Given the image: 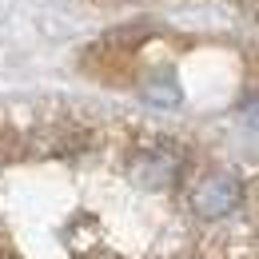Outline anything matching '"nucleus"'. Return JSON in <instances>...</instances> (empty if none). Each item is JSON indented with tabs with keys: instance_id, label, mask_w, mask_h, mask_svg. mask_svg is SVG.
Instances as JSON below:
<instances>
[{
	"instance_id": "nucleus-1",
	"label": "nucleus",
	"mask_w": 259,
	"mask_h": 259,
	"mask_svg": "<svg viewBox=\"0 0 259 259\" xmlns=\"http://www.w3.org/2000/svg\"><path fill=\"white\" fill-rule=\"evenodd\" d=\"M239 203H243V188H239V180L227 176V171L203 176V180L195 184V192H192V211L199 220H224Z\"/></svg>"
},
{
	"instance_id": "nucleus-2",
	"label": "nucleus",
	"mask_w": 259,
	"mask_h": 259,
	"mask_svg": "<svg viewBox=\"0 0 259 259\" xmlns=\"http://www.w3.org/2000/svg\"><path fill=\"white\" fill-rule=\"evenodd\" d=\"M128 171H132V180H136L140 188L163 192V188H171L176 176H180V156L167 152V148H152V152H140V156L132 160Z\"/></svg>"
},
{
	"instance_id": "nucleus-3",
	"label": "nucleus",
	"mask_w": 259,
	"mask_h": 259,
	"mask_svg": "<svg viewBox=\"0 0 259 259\" xmlns=\"http://www.w3.org/2000/svg\"><path fill=\"white\" fill-rule=\"evenodd\" d=\"M144 96L152 100V104H176V100H180V88H176L171 76H160V80H148V84H144Z\"/></svg>"
},
{
	"instance_id": "nucleus-4",
	"label": "nucleus",
	"mask_w": 259,
	"mask_h": 259,
	"mask_svg": "<svg viewBox=\"0 0 259 259\" xmlns=\"http://www.w3.org/2000/svg\"><path fill=\"white\" fill-rule=\"evenodd\" d=\"M243 120H247L251 128H259V100H251V104H243Z\"/></svg>"
}]
</instances>
